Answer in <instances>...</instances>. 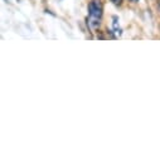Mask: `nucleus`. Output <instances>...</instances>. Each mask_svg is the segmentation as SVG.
Returning <instances> with one entry per match:
<instances>
[{
    "label": "nucleus",
    "mask_w": 160,
    "mask_h": 160,
    "mask_svg": "<svg viewBox=\"0 0 160 160\" xmlns=\"http://www.w3.org/2000/svg\"><path fill=\"white\" fill-rule=\"evenodd\" d=\"M111 2L115 4V5H121V3H122V0H111Z\"/></svg>",
    "instance_id": "nucleus-2"
},
{
    "label": "nucleus",
    "mask_w": 160,
    "mask_h": 160,
    "mask_svg": "<svg viewBox=\"0 0 160 160\" xmlns=\"http://www.w3.org/2000/svg\"><path fill=\"white\" fill-rule=\"evenodd\" d=\"M88 12H90V17L92 18H97L101 19L102 17V4L100 0H92L88 5Z\"/></svg>",
    "instance_id": "nucleus-1"
},
{
    "label": "nucleus",
    "mask_w": 160,
    "mask_h": 160,
    "mask_svg": "<svg viewBox=\"0 0 160 160\" xmlns=\"http://www.w3.org/2000/svg\"><path fill=\"white\" fill-rule=\"evenodd\" d=\"M158 9L160 10V0H159V3H158Z\"/></svg>",
    "instance_id": "nucleus-3"
},
{
    "label": "nucleus",
    "mask_w": 160,
    "mask_h": 160,
    "mask_svg": "<svg viewBox=\"0 0 160 160\" xmlns=\"http://www.w3.org/2000/svg\"><path fill=\"white\" fill-rule=\"evenodd\" d=\"M132 2H134V3H136V2H139V0H132Z\"/></svg>",
    "instance_id": "nucleus-4"
}]
</instances>
